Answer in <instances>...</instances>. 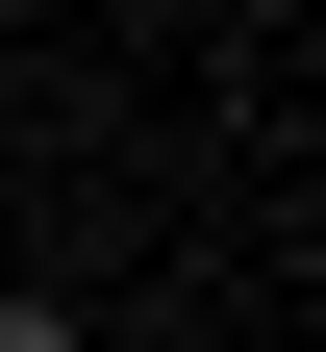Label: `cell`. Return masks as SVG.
I'll use <instances>...</instances> for the list:
<instances>
[{"mask_svg":"<svg viewBox=\"0 0 326 352\" xmlns=\"http://www.w3.org/2000/svg\"><path fill=\"white\" fill-rule=\"evenodd\" d=\"M0 352H101V327H75V302H0Z\"/></svg>","mask_w":326,"mask_h":352,"instance_id":"cell-1","label":"cell"}]
</instances>
